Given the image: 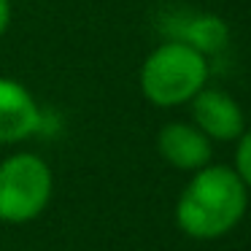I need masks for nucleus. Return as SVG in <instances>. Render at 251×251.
Wrapping results in <instances>:
<instances>
[{"label": "nucleus", "instance_id": "f257e3e1", "mask_svg": "<svg viewBox=\"0 0 251 251\" xmlns=\"http://www.w3.org/2000/svg\"><path fill=\"white\" fill-rule=\"evenodd\" d=\"M249 205V186L227 165L195 170L176 202V222L189 238L213 240L235 229Z\"/></svg>", "mask_w": 251, "mask_h": 251}, {"label": "nucleus", "instance_id": "f03ea898", "mask_svg": "<svg viewBox=\"0 0 251 251\" xmlns=\"http://www.w3.org/2000/svg\"><path fill=\"white\" fill-rule=\"evenodd\" d=\"M208 84V57L184 41H165L141 68V89L159 108L189 103Z\"/></svg>", "mask_w": 251, "mask_h": 251}, {"label": "nucleus", "instance_id": "7ed1b4c3", "mask_svg": "<svg viewBox=\"0 0 251 251\" xmlns=\"http://www.w3.org/2000/svg\"><path fill=\"white\" fill-rule=\"evenodd\" d=\"M51 168L38 154L19 151L0 162V222L25 224L44 213L51 200Z\"/></svg>", "mask_w": 251, "mask_h": 251}, {"label": "nucleus", "instance_id": "20e7f679", "mask_svg": "<svg viewBox=\"0 0 251 251\" xmlns=\"http://www.w3.org/2000/svg\"><path fill=\"white\" fill-rule=\"evenodd\" d=\"M189 103H192L195 127L208 141H238L246 132L243 111H240L238 100L232 95H227L224 89L202 87Z\"/></svg>", "mask_w": 251, "mask_h": 251}, {"label": "nucleus", "instance_id": "39448f33", "mask_svg": "<svg viewBox=\"0 0 251 251\" xmlns=\"http://www.w3.org/2000/svg\"><path fill=\"white\" fill-rule=\"evenodd\" d=\"M44 125L41 108L30 89L14 78L0 76V143H19L33 138Z\"/></svg>", "mask_w": 251, "mask_h": 251}, {"label": "nucleus", "instance_id": "423d86ee", "mask_svg": "<svg viewBox=\"0 0 251 251\" xmlns=\"http://www.w3.org/2000/svg\"><path fill=\"white\" fill-rule=\"evenodd\" d=\"M157 151L176 170H200L211 165V141L186 122H170L157 135Z\"/></svg>", "mask_w": 251, "mask_h": 251}, {"label": "nucleus", "instance_id": "0eeeda50", "mask_svg": "<svg viewBox=\"0 0 251 251\" xmlns=\"http://www.w3.org/2000/svg\"><path fill=\"white\" fill-rule=\"evenodd\" d=\"M176 41H184L200 54H216L224 51L229 44V27L216 14H192L181 17L176 27Z\"/></svg>", "mask_w": 251, "mask_h": 251}, {"label": "nucleus", "instance_id": "6e6552de", "mask_svg": "<svg viewBox=\"0 0 251 251\" xmlns=\"http://www.w3.org/2000/svg\"><path fill=\"white\" fill-rule=\"evenodd\" d=\"M235 173L240 176L246 186L251 189V130L238 138V149H235Z\"/></svg>", "mask_w": 251, "mask_h": 251}, {"label": "nucleus", "instance_id": "1a4fd4ad", "mask_svg": "<svg viewBox=\"0 0 251 251\" xmlns=\"http://www.w3.org/2000/svg\"><path fill=\"white\" fill-rule=\"evenodd\" d=\"M8 25H11V0H0V38L6 35Z\"/></svg>", "mask_w": 251, "mask_h": 251}]
</instances>
